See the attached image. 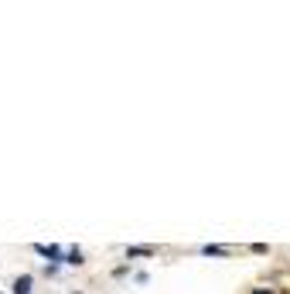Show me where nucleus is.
<instances>
[{"mask_svg":"<svg viewBox=\"0 0 290 294\" xmlns=\"http://www.w3.org/2000/svg\"><path fill=\"white\" fill-rule=\"evenodd\" d=\"M127 257H154V246H127Z\"/></svg>","mask_w":290,"mask_h":294,"instance_id":"obj_4","label":"nucleus"},{"mask_svg":"<svg viewBox=\"0 0 290 294\" xmlns=\"http://www.w3.org/2000/svg\"><path fill=\"white\" fill-rule=\"evenodd\" d=\"M253 294H273V291H263V288H256V291H253Z\"/></svg>","mask_w":290,"mask_h":294,"instance_id":"obj_6","label":"nucleus"},{"mask_svg":"<svg viewBox=\"0 0 290 294\" xmlns=\"http://www.w3.org/2000/svg\"><path fill=\"white\" fill-rule=\"evenodd\" d=\"M202 253H205V257H229L232 250H229V246H215V243H209V246H202Z\"/></svg>","mask_w":290,"mask_h":294,"instance_id":"obj_3","label":"nucleus"},{"mask_svg":"<svg viewBox=\"0 0 290 294\" xmlns=\"http://www.w3.org/2000/svg\"><path fill=\"white\" fill-rule=\"evenodd\" d=\"M14 294H31V274H21L14 281Z\"/></svg>","mask_w":290,"mask_h":294,"instance_id":"obj_2","label":"nucleus"},{"mask_svg":"<svg viewBox=\"0 0 290 294\" xmlns=\"http://www.w3.org/2000/svg\"><path fill=\"white\" fill-rule=\"evenodd\" d=\"M65 264H72V267H82L85 260H82V250H69L65 253Z\"/></svg>","mask_w":290,"mask_h":294,"instance_id":"obj_5","label":"nucleus"},{"mask_svg":"<svg viewBox=\"0 0 290 294\" xmlns=\"http://www.w3.org/2000/svg\"><path fill=\"white\" fill-rule=\"evenodd\" d=\"M34 250H38V253H41V257H48V260H62V257H65V253H62V250H58V246H45V243H38V246H34Z\"/></svg>","mask_w":290,"mask_h":294,"instance_id":"obj_1","label":"nucleus"}]
</instances>
